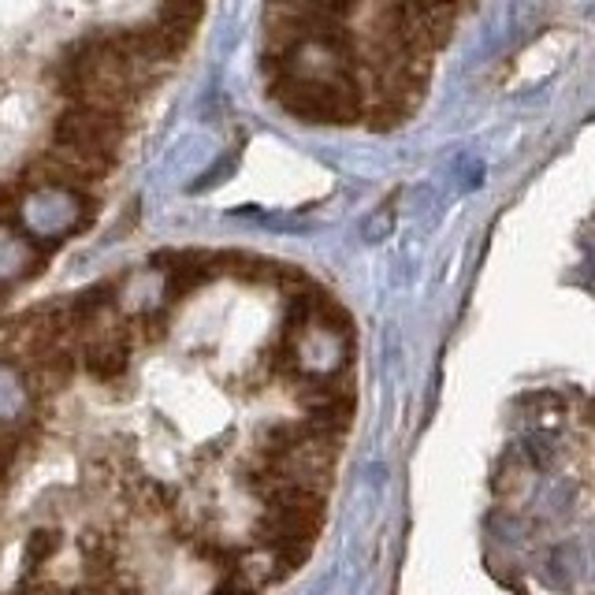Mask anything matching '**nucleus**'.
<instances>
[{"instance_id":"3","label":"nucleus","mask_w":595,"mask_h":595,"mask_svg":"<svg viewBox=\"0 0 595 595\" xmlns=\"http://www.w3.org/2000/svg\"><path fill=\"white\" fill-rule=\"evenodd\" d=\"M205 12V0H160V23L179 34H194V26Z\"/></svg>"},{"instance_id":"4","label":"nucleus","mask_w":595,"mask_h":595,"mask_svg":"<svg viewBox=\"0 0 595 595\" xmlns=\"http://www.w3.org/2000/svg\"><path fill=\"white\" fill-rule=\"evenodd\" d=\"M60 547V536L57 533H34L31 544H26V562L31 566H41L45 558H49L52 551Z\"/></svg>"},{"instance_id":"5","label":"nucleus","mask_w":595,"mask_h":595,"mask_svg":"<svg viewBox=\"0 0 595 595\" xmlns=\"http://www.w3.org/2000/svg\"><path fill=\"white\" fill-rule=\"evenodd\" d=\"M213 595H250V584L242 581V576H231V581H224Z\"/></svg>"},{"instance_id":"2","label":"nucleus","mask_w":595,"mask_h":595,"mask_svg":"<svg viewBox=\"0 0 595 595\" xmlns=\"http://www.w3.org/2000/svg\"><path fill=\"white\" fill-rule=\"evenodd\" d=\"M127 361H131V346L119 335L97 338V343L86 346V372L94 380H119L127 372Z\"/></svg>"},{"instance_id":"1","label":"nucleus","mask_w":595,"mask_h":595,"mask_svg":"<svg viewBox=\"0 0 595 595\" xmlns=\"http://www.w3.org/2000/svg\"><path fill=\"white\" fill-rule=\"evenodd\" d=\"M269 97L283 112L317 127L365 123V86L350 71H338V75H272Z\"/></svg>"}]
</instances>
